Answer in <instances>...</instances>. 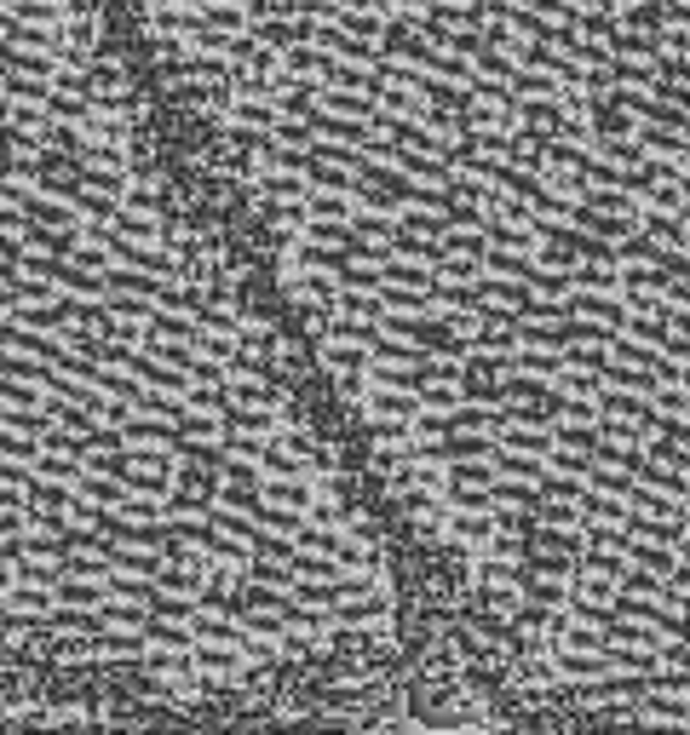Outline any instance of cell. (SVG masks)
Listing matches in <instances>:
<instances>
[{
  "label": "cell",
  "instance_id": "1",
  "mask_svg": "<svg viewBox=\"0 0 690 735\" xmlns=\"http://www.w3.org/2000/svg\"><path fill=\"white\" fill-rule=\"evenodd\" d=\"M564 311L587 316V322H604V328H621V322H627V293L621 287H569Z\"/></svg>",
  "mask_w": 690,
  "mask_h": 735
},
{
  "label": "cell",
  "instance_id": "2",
  "mask_svg": "<svg viewBox=\"0 0 690 735\" xmlns=\"http://www.w3.org/2000/svg\"><path fill=\"white\" fill-rule=\"evenodd\" d=\"M415 414H420V391L374 386V379H368V397H363V420L368 426H397V420H415Z\"/></svg>",
  "mask_w": 690,
  "mask_h": 735
},
{
  "label": "cell",
  "instance_id": "3",
  "mask_svg": "<svg viewBox=\"0 0 690 735\" xmlns=\"http://www.w3.org/2000/svg\"><path fill=\"white\" fill-rule=\"evenodd\" d=\"M489 535H495V506H449V523H443V540H460L483 552Z\"/></svg>",
  "mask_w": 690,
  "mask_h": 735
},
{
  "label": "cell",
  "instance_id": "4",
  "mask_svg": "<svg viewBox=\"0 0 690 735\" xmlns=\"http://www.w3.org/2000/svg\"><path fill=\"white\" fill-rule=\"evenodd\" d=\"M553 443H558V449H569V454H587V460H593V449H598V420L558 414V420H553Z\"/></svg>",
  "mask_w": 690,
  "mask_h": 735
},
{
  "label": "cell",
  "instance_id": "5",
  "mask_svg": "<svg viewBox=\"0 0 690 735\" xmlns=\"http://www.w3.org/2000/svg\"><path fill=\"white\" fill-rule=\"evenodd\" d=\"M627 557H632V564H645V569H656V575H673V564H679V552H673V546H661V540H639V535L627 540Z\"/></svg>",
  "mask_w": 690,
  "mask_h": 735
},
{
  "label": "cell",
  "instance_id": "6",
  "mask_svg": "<svg viewBox=\"0 0 690 735\" xmlns=\"http://www.w3.org/2000/svg\"><path fill=\"white\" fill-rule=\"evenodd\" d=\"M311 208H316V219H352V208H357V196L352 190H323V196H311Z\"/></svg>",
  "mask_w": 690,
  "mask_h": 735
},
{
  "label": "cell",
  "instance_id": "7",
  "mask_svg": "<svg viewBox=\"0 0 690 735\" xmlns=\"http://www.w3.org/2000/svg\"><path fill=\"white\" fill-rule=\"evenodd\" d=\"M271 500H276V506H311V489H294V483H282V489H271Z\"/></svg>",
  "mask_w": 690,
  "mask_h": 735
},
{
  "label": "cell",
  "instance_id": "8",
  "mask_svg": "<svg viewBox=\"0 0 690 735\" xmlns=\"http://www.w3.org/2000/svg\"><path fill=\"white\" fill-rule=\"evenodd\" d=\"M242 122H259V127H271V109H265V104H242Z\"/></svg>",
  "mask_w": 690,
  "mask_h": 735
}]
</instances>
